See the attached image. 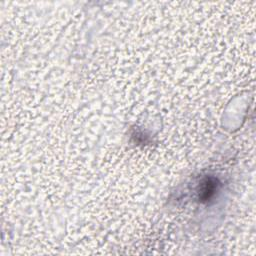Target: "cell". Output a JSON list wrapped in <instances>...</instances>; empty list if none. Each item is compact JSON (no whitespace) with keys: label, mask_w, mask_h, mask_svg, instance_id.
Here are the masks:
<instances>
[{"label":"cell","mask_w":256,"mask_h":256,"mask_svg":"<svg viewBox=\"0 0 256 256\" xmlns=\"http://www.w3.org/2000/svg\"><path fill=\"white\" fill-rule=\"evenodd\" d=\"M216 190H217L216 180L213 178H206L205 180H203V182L200 185V192H199L200 198L203 201L210 199L215 194Z\"/></svg>","instance_id":"1"}]
</instances>
